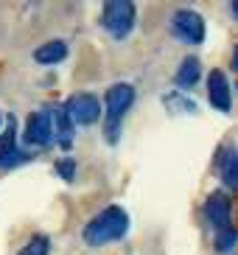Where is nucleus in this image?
I'll return each instance as SVG.
<instances>
[{
	"label": "nucleus",
	"mask_w": 238,
	"mask_h": 255,
	"mask_svg": "<svg viewBox=\"0 0 238 255\" xmlns=\"http://www.w3.org/2000/svg\"><path fill=\"white\" fill-rule=\"evenodd\" d=\"M208 98H210V104H213V110L230 113L233 93H230V82H227V76H224L222 70H213V73L208 76Z\"/></svg>",
	"instance_id": "obj_9"
},
{
	"label": "nucleus",
	"mask_w": 238,
	"mask_h": 255,
	"mask_svg": "<svg viewBox=\"0 0 238 255\" xmlns=\"http://www.w3.org/2000/svg\"><path fill=\"white\" fill-rule=\"evenodd\" d=\"M126 230H129V213L123 208H118V205H110V208H104L101 213H96L87 222L84 241H87L90 247H104L110 241L123 239Z\"/></svg>",
	"instance_id": "obj_1"
},
{
	"label": "nucleus",
	"mask_w": 238,
	"mask_h": 255,
	"mask_svg": "<svg viewBox=\"0 0 238 255\" xmlns=\"http://www.w3.org/2000/svg\"><path fill=\"white\" fill-rule=\"evenodd\" d=\"M101 25L115 39H126L134 28V3L129 0H110L101 11Z\"/></svg>",
	"instance_id": "obj_3"
},
{
	"label": "nucleus",
	"mask_w": 238,
	"mask_h": 255,
	"mask_svg": "<svg viewBox=\"0 0 238 255\" xmlns=\"http://www.w3.org/2000/svg\"><path fill=\"white\" fill-rule=\"evenodd\" d=\"M56 174H59L65 182H73L76 180V160L73 157H65L56 163Z\"/></svg>",
	"instance_id": "obj_15"
},
{
	"label": "nucleus",
	"mask_w": 238,
	"mask_h": 255,
	"mask_svg": "<svg viewBox=\"0 0 238 255\" xmlns=\"http://www.w3.org/2000/svg\"><path fill=\"white\" fill-rule=\"evenodd\" d=\"M28 160V154H22L17 149V124H14V115L6 121V132L0 135V168H11V165Z\"/></svg>",
	"instance_id": "obj_8"
},
{
	"label": "nucleus",
	"mask_w": 238,
	"mask_h": 255,
	"mask_svg": "<svg viewBox=\"0 0 238 255\" xmlns=\"http://www.w3.org/2000/svg\"><path fill=\"white\" fill-rule=\"evenodd\" d=\"M233 244H236V230H224L216 236V250L219 253H230Z\"/></svg>",
	"instance_id": "obj_16"
},
{
	"label": "nucleus",
	"mask_w": 238,
	"mask_h": 255,
	"mask_svg": "<svg viewBox=\"0 0 238 255\" xmlns=\"http://www.w3.org/2000/svg\"><path fill=\"white\" fill-rule=\"evenodd\" d=\"M205 219L210 222V227H216V233H224V230H233V202H230V196L224 194V191H213V194L205 199Z\"/></svg>",
	"instance_id": "obj_6"
},
{
	"label": "nucleus",
	"mask_w": 238,
	"mask_h": 255,
	"mask_svg": "<svg viewBox=\"0 0 238 255\" xmlns=\"http://www.w3.org/2000/svg\"><path fill=\"white\" fill-rule=\"evenodd\" d=\"M51 121H56V129H53V135H56V143H59L62 149H70V146H73V121L67 118V113H65V107H56V110H53L51 113Z\"/></svg>",
	"instance_id": "obj_10"
},
{
	"label": "nucleus",
	"mask_w": 238,
	"mask_h": 255,
	"mask_svg": "<svg viewBox=\"0 0 238 255\" xmlns=\"http://www.w3.org/2000/svg\"><path fill=\"white\" fill-rule=\"evenodd\" d=\"M65 56H67V45L62 42V39L42 42V45L34 51V59H37L39 65H56V62H62Z\"/></svg>",
	"instance_id": "obj_12"
},
{
	"label": "nucleus",
	"mask_w": 238,
	"mask_h": 255,
	"mask_svg": "<svg viewBox=\"0 0 238 255\" xmlns=\"http://www.w3.org/2000/svg\"><path fill=\"white\" fill-rule=\"evenodd\" d=\"M219 168H222V180L227 188L238 185V154L236 149H224L222 157H219Z\"/></svg>",
	"instance_id": "obj_13"
},
{
	"label": "nucleus",
	"mask_w": 238,
	"mask_h": 255,
	"mask_svg": "<svg viewBox=\"0 0 238 255\" xmlns=\"http://www.w3.org/2000/svg\"><path fill=\"white\" fill-rule=\"evenodd\" d=\"M48 253H51V241H48V236H34V239H31L17 255H48Z\"/></svg>",
	"instance_id": "obj_14"
},
{
	"label": "nucleus",
	"mask_w": 238,
	"mask_h": 255,
	"mask_svg": "<svg viewBox=\"0 0 238 255\" xmlns=\"http://www.w3.org/2000/svg\"><path fill=\"white\" fill-rule=\"evenodd\" d=\"M62 107H65L67 118L73 121V127H90V124H96L101 118V101L93 93H76Z\"/></svg>",
	"instance_id": "obj_5"
},
{
	"label": "nucleus",
	"mask_w": 238,
	"mask_h": 255,
	"mask_svg": "<svg viewBox=\"0 0 238 255\" xmlns=\"http://www.w3.org/2000/svg\"><path fill=\"white\" fill-rule=\"evenodd\" d=\"M171 34L185 45H202L205 42V20L191 8H179L171 17Z\"/></svg>",
	"instance_id": "obj_4"
},
{
	"label": "nucleus",
	"mask_w": 238,
	"mask_h": 255,
	"mask_svg": "<svg viewBox=\"0 0 238 255\" xmlns=\"http://www.w3.org/2000/svg\"><path fill=\"white\" fill-rule=\"evenodd\" d=\"M134 104V87L132 84H112L104 96V132L110 143H118L120 124Z\"/></svg>",
	"instance_id": "obj_2"
},
{
	"label": "nucleus",
	"mask_w": 238,
	"mask_h": 255,
	"mask_svg": "<svg viewBox=\"0 0 238 255\" xmlns=\"http://www.w3.org/2000/svg\"><path fill=\"white\" fill-rule=\"evenodd\" d=\"M53 140V121L48 110H39V113H31L28 121H25V143L28 146H51Z\"/></svg>",
	"instance_id": "obj_7"
},
{
	"label": "nucleus",
	"mask_w": 238,
	"mask_h": 255,
	"mask_svg": "<svg viewBox=\"0 0 238 255\" xmlns=\"http://www.w3.org/2000/svg\"><path fill=\"white\" fill-rule=\"evenodd\" d=\"M199 76H202V62L196 59V56H188V59H182L177 76H174V82H177L179 90H188V87H194V84L199 82Z\"/></svg>",
	"instance_id": "obj_11"
}]
</instances>
